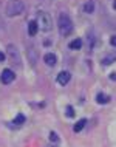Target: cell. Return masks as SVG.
Instances as JSON below:
<instances>
[{
	"mask_svg": "<svg viewBox=\"0 0 116 147\" xmlns=\"http://www.w3.org/2000/svg\"><path fill=\"white\" fill-rule=\"evenodd\" d=\"M57 28H59V33L63 37H68V36L73 33V22H71L70 16L65 14V13H61L57 17Z\"/></svg>",
	"mask_w": 116,
	"mask_h": 147,
	"instance_id": "obj_1",
	"label": "cell"
},
{
	"mask_svg": "<svg viewBox=\"0 0 116 147\" xmlns=\"http://www.w3.org/2000/svg\"><path fill=\"white\" fill-rule=\"evenodd\" d=\"M25 11V3L22 0H9L5 6V14L8 17H17Z\"/></svg>",
	"mask_w": 116,
	"mask_h": 147,
	"instance_id": "obj_2",
	"label": "cell"
},
{
	"mask_svg": "<svg viewBox=\"0 0 116 147\" xmlns=\"http://www.w3.org/2000/svg\"><path fill=\"white\" fill-rule=\"evenodd\" d=\"M36 22H37V25H39V30L45 31V33L53 30V19H51V16L48 14L47 11H39Z\"/></svg>",
	"mask_w": 116,
	"mask_h": 147,
	"instance_id": "obj_3",
	"label": "cell"
},
{
	"mask_svg": "<svg viewBox=\"0 0 116 147\" xmlns=\"http://www.w3.org/2000/svg\"><path fill=\"white\" fill-rule=\"evenodd\" d=\"M8 57L9 61L14 63V65H20V54H19V50L16 48L14 45H8Z\"/></svg>",
	"mask_w": 116,
	"mask_h": 147,
	"instance_id": "obj_4",
	"label": "cell"
},
{
	"mask_svg": "<svg viewBox=\"0 0 116 147\" xmlns=\"http://www.w3.org/2000/svg\"><path fill=\"white\" fill-rule=\"evenodd\" d=\"M14 79H16V74H14V71L9 70V68H5L2 71V74H0V81H2L3 84H11Z\"/></svg>",
	"mask_w": 116,
	"mask_h": 147,
	"instance_id": "obj_5",
	"label": "cell"
},
{
	"mask_svg": "<svg viewBox=\"0 0 116 147\" xmlns=\"http://www.w3.org/2000/svg\"><path fill=\"white\" fill-rule=\"evenodd\" d=\"M70 79H71V74L68 73V71H61V73L57 74V84H61V85H67L70 82Z\"/></svg>",
	"mask_w": 116,
	"mask_h": 147,
	"instance_id": "obj_6",
	"label": "cell"
},
{
	"mask_svg": "<svg viewBox=\"0 0 116 147\" xmlns=\"http://www.w3.org/2000/svg\"><path fill=\"white\" fill-rule=\"evenodd\" d=\"M43 62H45L48 67H54L56 63H57V57H56L54 53H47L45 56H43Z\"/></svg>",
	"mask_w": 116,
	"mask_h": 147,
	"instance_id": "obj_7",
	"label": "cell"
},
{
	"mask_svg": "<svg viewBox=\"0 0 116 147\" xmlns=\"http://www.w3.org/2000/svg\"><path fill=\"white\" fill-rule=\"evenodd\" d=\"M37 31H39L37 22H36V20H31L30 23H28V34H30V36H36V34H37Z\"/></svg>",
	"mask_w": 116,
	"mask_h": 147,
	"instance_id": "obj_8",
	"label": "cell"
},
{
	"mask_svg": "<svg viewBox=\"0 0 116 147\" xmlns=\"http://www.w3.org/2000/svg\"><path fill=\"white\" fill-rule=\"evenodd\" d=\"M84 11H85L87 14H91V13H93V11H94V2H93V0H88V2L84 5Z\"/></svg>",
	"mask_w": 116,
	"mask_h": 147,
	"instance_id": "obj_9",
	"label": "cell"
},
{
	"mask_svg": "<svg viewBox=\"0 0 116 147\" xmlns=\"http://www.w3.org/2000/svg\"><path fill=\"white\" fill-rule=\"evenodd\" d=\"M70 48L71 50H81V47H82V40L81 39H74V40H71L70 42Z\"/></svg>",
	"mask_w": 116,
	"mask_h": 147,
	"instance_id": "obj_10",
	"label": "cell"
},
{
	"mask_svg": "<svg viewBox=\"0 0 116 147\" xmlns=\"http://www.w3.org/2000/svg\"><path fill=\"white\" fill-rule=\"evenodd\" d=\"M109 96H107V94H104V93H99L98 96H96V102H98V104H107V102H109Z\"/></svg>",
	"mask_w": 116,
	"mask_h": 147,
	"instance_id": "obj_11",
	"label": "cell"
},
{
	"mask_svg": "<svg viewBox=\"0 0 116 147\" xmlns=\"http://www.w3.org/2000/svg\"><path fill=\"white\" fill-rule=\"evenodd\" d=\"M85 124H87V119H81L79 122H76V124H74L73 130H74L76 133H78V132H81V130L84 129V127H85Z\"/></svg>",
	"mask_w": 116,
	"mask_h": 147,
	"instance_id": "obj_12",
	"label": "cell"
},
{
	"mask_svg": "<svg viewBox=\"0 0 116 147\" xmlns=\"http://www.w3.org/2000/svg\"><path fill=\"white\" fill-rule=\"evenodd\" d=\"M23 122H25V116H23L22 113H19L17 116L14 118V124H17V125H22Z\"/></svg>",
	"mask_w": 116,
	"mask_h": 147,
	"instance_id": "obj_13",
	"label": "cell"
},
{
	"mask_svg": "<svg viewBox=\"0 0 116 147\" xmlns=\"http://www.w3.org/2000/svg\"><path fill=\"white\" fill-rule=\"evenodd\" d=\"M65 115H67L68 118H73V116H74V109H73L71 105H67V109H65Z\"/></svg>",
	"mask_w": 116,
	"mask_h": 147,
	"instance_id": "obj_14",
	"label": "cell"
},
{
	"mask_svg": "<svg viewBox=\"0 0 116 147\" xmlns=\"http://www.w3.org/2000/svg\"><path fill=\"white\" fill-rule=\"evenodd\" d=\"M50 140L53 141V142H59V136H57V133L51 132V133H50Z\"/></svg>",
	"mask_w": 116,
	"mask_h": 147,
	"instance_id": "obj_15",
	"label": "cell"
},
{
	"mask_svg": "<svg viewBox=\"0 0 116 147\" xmlns=\"http://www.w3.org/2000/svg\"><path fill=\"white\" fill-rule=\"evenodd\" d=\"M110 43L113 47H116V36H111V37H110Z\"/></svg>",
	"mask_w": 116,
	"mask_h": 147,
	"instance_id": "obj_16",
	"label": "cell"
},
{
	"mask_svg": "<svg viewBox=\"0 0 116 147\" xmlns=\"http://www.w3.org/2000/svg\"><path fill=\"white\" fill-rule=\"evenodd\" d=\"M3 61H5V53L0 51V62H3Z\"/></svg>",
	"mask_w": 116,
	"mask_h": 147,
	"instance_id": "obj_17",
	"label": "cell"
},
{
	"mask_svg": "<svg viewBox=\"0 0 116 147\" xmlns=\"http://www.w3.org/2000/svg\"><path fill=\"white\" fill-rule=\"evenodd\" d=\"M113 8H115V9H116V0H115V3H113Z\"/></svg>",
	"mask_w": 116,
	"mask_h": 147,
	"instance_id": "obj_18",
	"label": "cell"
}]
</instances>
